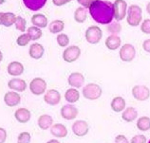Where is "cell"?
<instances>
[{
	"mask_svg": "<svg viewBox=\"0 0 150 143\" xmlns=\"http://www.w3.org/2000/svg\"><path fill=\"white\" fill-rule=\"evenodd\" d=\"M136 126L138 130H140L141 132H146V131L150 130V118L145 116L139 118Z\"/></svg>",
	"mask_w": 150,
	"mask_h": 143,
	"instance_id": "f1b7e54d",
	"label": "cell"
},
{
	"mask_svg": "<svg viewBox=\"0 0 150 143\" xmlns=\"http://www.w3.org/2000/svg\"><path fill=\"white\" fill-rule=\"evenodd\" d=\"M44 51H45L44 46H43L41 44L34 43L30 46L29 54L31 58L34 59V60H39V59H41L43 57V55H44Z\"/></svg>",
	"mask_w": 150,
	"mask_h": 143,
	"instance_id": "ac0fdd59",
	"label": "cell"
},
{
	"mask_svg": "<svg viewBox=\"0 0 150 143\" xmlns=\"http://www.w3.org/2000/svg\"><path fill=\"white\" fill-rule=\"evenodd\" d=\"M141 31L144 34H150V19H144L142 22Z\"/></svg>",
	"mask_w": 150,
	"mask_h": 143,
	"instance_id": "8d00e7d4",
	"label": "cell"
},
{
	"mask_svg": "<svg viewBox=\"0 0 150 143\" xmlns=\"http://www.w3.org/2000/svg\"><path fill=\"white\" fill-rule=\"evenodd\" d=\"M143 49L146 52L150 53V39H146L143 43Z\"/></svg>",
	"mask_w": 150,
	"mask_h": 143,
	"instance_id": "7bdbcfd3",
	"label": "cell"
},
{
	"mask_svg": "<svg viewBox=\"0 0 150 143\" xmlns=\"http://www.w3.org/2000/svg\"><path fill=\"white\" fill-rule=\"evenodd\" d=\"M146 11H147V13L150 14V2H148L147 6H146Z\"/></svg>",
	"mask_w": 150,
	"mask_h": 143,
	"instance_id": "f6af8a7d",
	"label": "cell"
},
{
	"mask_svg": "<svg viewBox=\"0 0 150 143\" xmlns=\"http://www.w3.org/2000/svg\"><path fill=\"white\" fill-rule=\"evenodd\" d=\"M114 19L119 22L124 20L125 15H127V3L125 0H115L113 3Z\"/></svg>",
	"mask_w": 150,
	"mask_h": 143,
	"instance_id": "277c9868",
	"label": "cell"
},
{
	"mask_svg": "<svg viewBox=\"0 0 150 143\" xmlns=\"http://www.w3.org/2000/svg\"><path fill=\"white\" fill-rule=\"evenodd\" d=\"M115 143H130V141L124 135H118L115 137Z\"/></svg>",
	"mask_w": 150,
	"mask_h": 143,
	"instance_id": "ab89813d",
	"label": "cell"
},
{
	"mask_svg": "<svg viewBox=\"0 0 150 143\" xmlns=\"http://www.w3.org/2000/svg\"><path fill=\"white\" fill-rule=\"evenodd\" d=\"M8 86H9L10 89L16 91V92H24L27 89V82L22 79L14 78L9 81Z\"/></svg>",
	"mask_w": 150,
	"mask_h": 143,
	"instance_id": "2e32d148",
	"label": "cell"
},
{
	"mask_svg": "<svg viewBox=\"0 0 150 143\" xmlns=\"http://www.w3.org/2000/svg\"><path fill=\"white\" fill-rule=\"evenodd\" d=\"M56 40H57L58 45L60 46L61 47H66V46H69V38L68 35L65 34V33H60V34H58V35H57Z\"/></svg>",
	"mask_w": 150,
	"mask_h": 143,
	"instance_id": "d6a6232c",
	"label": "cell"
},
{
	"mask_svg": "<svg viewBox=\"0 0 150 143\" xmlns=\"http://www.w3.org/2000/svg\"><path fill=\"white\" fill-rule=\"evenodd\" d=\"M15 27L16 30L21 31V32H24L27 29V21L25 18H23L22 16H17L16 18V22H15Z\"/></svg>",
	"mask_w": 150,
	"mask_h": 143,
	"instance_id": "1f68e13d",
	"label": "cell"
},
{
	"mask_svg": "<svg viewBox=\"0 0 150 143\" xmlns=\"http://www.w3.org/2000/svg\"><path fill=\"white\" fill-rule=\"evenodd\" d=\"M21 101V96L16 91H9L4 95V102L9 107L17 106Z\"/></svg>",
	"mask_w": 150,
	"mask_h": 143,
	"instance_id": "4fadbf2b",
	"label": "cell"
},
{
	"mask_svg": "<svg viewBox=\"0 0 150 143\" xmlns=\"http://www.w3.org/2000/svg\"><path fill=\"white\" fill-rule=\"evenodd\" d=\"M30 41H31V39L29 36V34H28V33H23V34H21L20 36H19L16 39V44L19 46H25Z\"/></svg>",
	"mask_w": 150,
	"mask_h": 143,
	"instance_id": "836d02e7",
	"label": "cell"
},
{
	"mask_svg": "<svg viewBox=\"0 0 150 143\" xmlns=\"http://www.w3.org/2000/svg\"><path fill=\"white\" fill-rule=\"evenodd\" d=\"M14 118L19 123H27L29 122L31 118V113L27 108H19L14 112Z\"/></svg>",
	"mask_w": 150,
	"mask_h": 143,
	"instance_id": "d6986e66",
	"label": "cell"
},
{
	"mask_svg": "<svg viewBox=\"0 0 150 143\" xmlns=\"http://www.w3.org/2000/svg\"><path fill=\"white\" fill-rule=\"evenodd\" d=\"M65 29V22L63 20H54L50 23L49 30L50 32L52 34L61 33Z\"/></svg>",
	"mask_w": 150,
	"mask_h": 143,
	"instance_id": "83f0119b",
	"label": "cell"
},
{
	"mask_svg": "<svg viewBox=\"0 0 150 143\" xmlns=\"http://www.w3.org/2000/svg\"><path fill=\"white\" fill-rule=\"evenodd\" d=\"M122 40L117 34H111L105 39V46L109 50H116L121 46Z\"/></svg>",
	"mask_w": 150,
	"mask_h": 143,
	"instance_id": "ffe728a7",
	"label": "cell"
},
{
	"mask_svg": "<svg viewBox=\"0 0 150 143\" xmlns=\"http://www.w3.org/2000/svg\"><path fill=\"white\" fill-rule=\"evenodd\" d=\"M17 16L13 13H0V24L2 26L9 27L16 22Z\"/></svg>",
	"mask_w": 150,
	"mask_h": 143,
	"instance_id": "44dd1931",
	"label": "cell"
},
{
	"mask_svg": "<svg viewBox=\"0 0 150 143\" xmlns=\"http://www.w3.org/2000/svg\"><path fill=\"white\" fill-rule=\"evenodd\" d=\"M138 118V111L134 107H127L123 111L122 118L125 122H132Z\"/></svg>",
	"mask_w": 150,
	"mask_h": 143,
	"instance_id": "d4e9b609",
	"label": "cell"
},
{
	"mask_svg": "<svg viewBox=\"0 0 150 143\" xmlns=\"http://www.w3.org/2000/svg\"><path fill=\"white\" fill-rule=\"evenodd\" d=\"M88 11L84 7H79L74 11V20L77 23H84L86 20Z\"/></svg>",
	"mask_w": 150,
	"mask_h": 143,
	"instance_id": "f546056e",
	"label": "cell"
},
{
	"mask_svg": "<svg viewBox=\"0 0 150 143\" xmlns=\"http://www.w3.org/2000/svg\"><path fill=\"white\" fill-rule=\"evenodd\" d=\"M132 96L139 101H145L150 98V90L145 85H135L132 88Z\"/></svg>",
	"mask_w": 150,
	"mask_h": 143,
	"instance_id": "9c48e42d",
	"label": "cell"
},
{
	"mask_svg": "<svg viewBox=\"0 0 150 143\" xmlns=\"http://www.w3.org/2000/svg\"><path fill=\"white\" fill-rule=\"evenodd\" d=\"M143 20V11L138 5H131L127 10L126 22L129 26L137 27L142 24Z\"/></svg>",
	"mask_w": 150,
	"mask_h": 143,
	"instance_id": "7a4b0ae2",
	"label": "cell"
},
{
	"mask_svg": "<svg viewBox=\"0 0 150 143\" xmlns=\"http://www.w3.org/2000/svg\"><path fill=\"white\" fill-rule=\"evenodd\" d=\"M125 104H126V102L125 101V99L121 96H117L112 100L110 106H111V109L115 113H120V112H123L125 109Z\"/></svg>",
	"mask_w": 150,
	"mask_h": 143,
	"instance_id": "cb8c5ba5",
	"label": "cell"
},
{
	"mask_svg": "<svg viewBox=\"0 0 150 143\" xmlns=\"http://www.w3.org/2000/svg\"><path fill=\"white\" fill-rule=\"evenodd\" d=\"M88 10L93 20L102 25L110 24L114 19L113 3L111 2L95 0Z\"/></svg>",
	"mask_w": 150,
	"mask_h": 143,
	"instance_id": "6da1fadb",
	"label": "cell"
},
{
	"mask_svg": "<svg viewBox=\"0 0 150 143\" xmlns=\"http://www.w3.org/2000/svg\"><path fill=\"white\" fill-rule=\"evenodd\" d=\"M31 24L39 29H45L48 27V18L43 13H36L31 16Z\"/></svg>",
	"mask_w": 150,
	"mask_h": 143,
	"instance_id": "7402d4cb",
	"label": "cell"
},
{
	"mask_svg": "<svg viewBox=\"0 0 150 143\" xmlns=\"http://www.w3.org/2000/svg\"><path fill=\"white\" fill-rule=\"evenodd\" d=\"M69 85L73 88H80L85 83V77L80 72H72L68 79Z\"/></svg>",
	"mask_w": 150,
	"mask_h": 143,
	"instance_id": "5bb4252c",
	"label": "cell"
},
{
	"mask_svg": "<svg viewBox=\"0 0 150 143\" xmlns=\"http://www.w3.org/2000/svg\"><path fill=\"white\" fill-rule=\"evenodd\" d=\"M79 99H80V93H79V91L77 90V88H69L66 91L65 93V100L69 102V103H75L79 101Z\"/></svg>",
	"mask_w": 150,
	"mask_h": 143,
	"instance_id": "4316f807",
	"label": "cell"
},
{
	"mask_svg": "<svg viewBox=\"0 0 150 143\" xmlns=\"http://www.w3.org/2000/svg\"><path fill=\"white\" fill-rule=\"evenodd\" d=\"M119 56L123 62H125V63L132 62L136 56L135 47H134V46L131 45V44H125L120 49Z\"/></svg>",
	"mask_w": 150,
	"mask_h": 143,
	"instance_id": "52a82bcc",
	"label": "cell"
},
{
	"mask_svg": "<svg viewBox=\"0 0 150 143\" xmlns=\"http://www.w3.org/2000/svg\"><path fill=\"white\" fill-rule=\"evenodd\" d=\"M47 143H61L59 140H57V139H50V140H49Z\"/></svg>",
	"mask_w": 150,
	"mask_h": 143,
	"instance_id": "ee69618b",
	"label": "cell"
},
{
	"mask_svg": "<svg viewBox=\"0 0 150 143\" xmlns=\"http://www.w3.org/2000/svg\"><path fill=\"white\" fill-rule=\"evenodd\" d=\"M72 0H52V3L54 4L55 6L57 7H61V6H64L66 4H68L69 2H71Z\"/></svg>",
	"mask_w": 150,
	"mask_h": 143,
	"instance_id": "60d3db41",
	"label": "cell"
},
{
	"mask_svg": "<svg viewBox=\"0 0 150 143\" xmlns=\"http://www.w3.org/2000/svg\"><path fill=\"white\" fill-rule=\"evenodd\" d=\"M50 134L56 138H64L68 136V129L62 123H56L51 126Z\"/></svg>",
	"mask_w": 150,
	"mask_h": 143,
	"instance_id": "e0dca14e",
	"label": "cell"
},
{
	"mask_svg": "<svg viewBox=\"0 0 150 143\" xmlns=\"http://www.w3.org/2000/svg\"><path fill=\"white\" fill-rule=\"evenodd\" d=\"M53 125V118L48 114L41 115L38 118V126L42 130H48Z\"/></svg>",
	"mask_w": 150,
	"mask_h": 143,
	"instance_id": "603a6c76",
	"label": "cell"
},
{
	"mask_svg": "<svg viewBox=\"0 0 150 143\" xmlns=\"http://www.w3.org/2000/svg\"><path fill=\"white\" fill-rule=\"evenodd\" d=\"M44 101L47 104L54 106L61 101V94L56 89H50L44 95Z\"/></svg>",
	"mask_w": 150,
	"mask_h": 143,
	"instance_id": "7c38bea8",
	"label": "cell"
},
{
	"mask_svg": "<svg viewBox=\"0 0 150 143\" xmlns=\"http://www.w3.org/2000/svg\"><path fill=\"white\" fill-rule=\"evenodd\" d=\"M148 143H150V140H149V141H148Z\"/></svg>",
	"mask_w": 150,
	"mask_h": 143,
	"instance_id": "bcb514c9",
	"label": "cell"
},
{
	"mask_svg": "<svg viewBox=\"0 0 150 143\" xmlns=\"http://www.w3.org/2000/svg\"><path fill=\"white\" fill-rule=\"evenodd\" d=\"M27 33L29 34V36L30 37L31 41H37V40H39V39H40L42 37V35H43V32H42L41 29H39V27H35V26L28 27Z\"/></svg>",
	"mask_w": 150,
	"mask_h": 143,
	"instance_id": "4dcf8cb0",
	"label": "cell"
},
{
	"mask_svg": "<svg viewBox=\"0 0 150 143\" xmlns=\"http://www.w3.org/2000/svg\"><path fill=\"white\" fill-rule=\"evenodd\" d=\"M95 1V0H77V2L80 4L82 7L86 8V9H89L91 4Z\"/></svg>",
	"mask_w": 150,
	"mask_h": 143,
	"instance_id": "f35d334b",
	"label": "cell"
},
{
	"mask_svg": "<svg viewBox=\"0 0 150 143\" xmlns=\"http://www.w3.org/2000/svg\"><path fill=\"white\" fill-rule=\"evenodd\" d=\"M108 31H110L112 34H117L122 30V26L118 22L115 23H110V26L108 27Z\"/></svg>",
	"mask_w": 150,
	"mask_h": 143,
	"instance_id": "d590c367",
	"label": "cell"
},
{
	"mask_svg": "<svg viewBox=\"0 0 150 143\" xmlns=\"http://www.w3.org/2000/svg\"><path fill=\"white\" fill-rule=\"evenodd\" d=\"M103 32L102 30L97 26H90L88 27V30L85 32V37L88 43L91 44V45H96L102 39Z\"/></svg>",
	"mask_w": 150,
	"mask_h": 143,
	"instance_id": "5b68a950",
	"label": "cell"
},
{
	"mask_svg": "<svg viewBox=\"0 0 150 143\" xmlns=\"http://www.w3.org/2000/svg\"><path fill=\"white\" fill-rule=\"evenodd\" d=\"M60 113L63 118H65L67 120H72L77 118L79 111L71 103H69V104H65L62 106Z\"/></svg>",
	"mask_w": 150,
	"mask_h": 143,
	"instance_id": "8fae6325",
	"label": "cell"
},
{
	"mask_svg": "<svg viewBox=\"0 0 150 143\" xmlns=\"http://www.w3.org/2000/svg\"><path fill=\"white\" fill-rule=\"evenodd\" d=\"M71 129H72V133L75 136L82 137L88 135L89 131V126L88 123L85 120H76L72 124Z\"/></svg>",
	"mask_w": 150,
	"mask_h": 143,
	"instance_id": "30bf717a",
	"label": "cell"
},
{
	"mask_svg": "<svg viewBox=\"0 0 150 143\" xmlns=\"http://www.w3.org/2000/svg\"><path fill=\"white\" fill-rule=\"evenodd\" d=\"M81 55V49L77 46H70L64 50L63 59L67 63H73L77 61Z\"/></svg>",
	"mask_w": 150,
	"mask_h": 143,
	"instance_id": "ba28073f",
	"label": "cell"
},
{
	"mask_svg": "<svg viewBox=\"0 0 150 143\" xmlns=\"http://www.w3.org/2000/svg\"><path fill=\"white\" fill-rule=\"evenodd\" d=\"M23 3L29 10L36 11L45 6L47 0H23Z\"/></svg>",
	"mask_w": 150,
	"mask_h": 143,
	"instance_id": "484cf974",
	"label": "cell"
},
{
	"mask_svg": "<svg viewBox=\"0 0 150 143\" xmlns=\"http://www.w3.org/2000/svg\"><path fill=\"white\" fill-rule=\"evenodd\" d=\"M7 139V132L4 128H0V143H4Z\"/></svg>",
	"mask_w": 150,
	"mask_h": 143,
	"instance_id": "b9f144b4",
	"label": "cell"
},
{
	"mask_svg": "<svg viewBox=\"0 0 150 143\" xmlns=\"http://www.w3.org/2000/svg\"><path fill=\"white\" fill-rule=\"evenodd\" d=\"M24 66L22 65L20 62H11L9 63V66L7 67V71L11 76H13V77H17V76H20V75L23 74L24 72Z\"/></svg>",
	"mask_w": 150,
	"mask_h": 143,
	"instance_id": "9a60e30c",
	"label": "cell"
},
{
	"mask_svg": "<svg viewBox=\"0 0 150 143\" xmlns=\"http://www.w3.org/2000/svg\"><path fill=\"white\" fill-rule=\"evenodd\" d=\"M29 88L35 96H41L47 90V82L42 78H34L30 82Z\"/></svg>",
	"mask_w": 150,
	"mask_h": 143,
	"instance_id": "8992f818",
	"label": "cell"
},
{
	"mask_svg": "<svg viewBox=\"0 0 150 143\" xmlns=\"http://www.w3.org/2000/svg\"><path fill=\"white\" fill-rule=\"evenodd\" d=\"M102 93H103L102 87L99 85L94 82L88 83L85 87H83L82 90V94L84 98L89 101L98 100L102 96Z\"/></svg>",
	"mask_w": 150,
	"mask_h": 143,
	"instance_id": "3957f363",
	"label": "cell"
},
{
	"mask_svg": "<svg viewBox=\"0 0 150 143\" xmlns=\"http://www.w3.org/2000/svg\"><path fill=\"white\" fill-rule=\"evenodd\" d=\"M146 141H147L146 137H145L144 135L139 134V135H136V136H134L131 138L130 143H146Z\"/></svg>",
	"mask_w": 150,
	"mask_h": 143,
	"instance_id": "74e56055",
	"label": "cell"
},
{
	"mask_svg": "<svg viewBox=\"0 0 150 143\" xmlns=\"http://www.w3.org/2000/svg\"><path fill=\"white\" fill-rule=\"evenodd\" d=\"M31 136L28 132H22L17 137V143H30Z\"/></svg>",
	"mask_w": 150,
	"mask_h": 143,
	"instance_id": "e575fe53",
	"label": "cell"
}]
</instances>
